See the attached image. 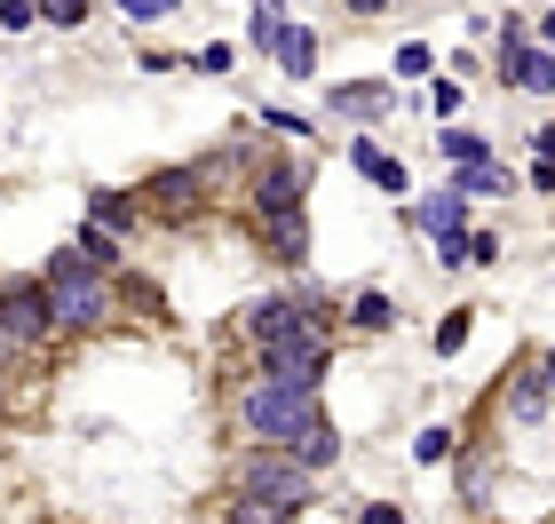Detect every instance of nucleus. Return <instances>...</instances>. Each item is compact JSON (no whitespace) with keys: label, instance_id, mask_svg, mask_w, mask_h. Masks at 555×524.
<instances>
[{"label":"nucleus","instance_id":"obj_1","mask_svg":"<svg viewBox=\"0 0 555 524\" xmlns=\"http://www.w3.org/2000/svg\"><path fill=\"white\" fill-rule=\"evenodd\" d=\"M238 493L246 501L231 509V524H270V516H301L310 509V469H301L286 445H255L238 461Z\"/></svg>","mask_w":555,"mask_h":524},{"label":"nucleus","instance_id":"obj_2","mask_svg":"<svg viewBox=\"0 0 555 524\" xmlns=\"http://www.w3.org/2000/svg\"><path fill=\"white\" fill-rule=\"evenodd\" d=\"M310 421H318V389H301V382H270V373H262V382L238 389V430L255 445H286V453H294Z\"/></svg>","mask_w":555,"mask_h":524},{"label":"nucleus","instance_id":"obj_3","mask_svg":"<svg viewBox=\"0 0 555 524\" xmlns=\"http://www.w3.org/2000/svg\"><path fill=\"white\" fill-rule=\"evenodd\" d=\"M40 294H48V310H56V327H104V310H112L104 270H95V263L80 255V246L48 255V270H40Z\"/></svg>","mask_w":555,"mask_h":524},{"label":"nucleus","instance_id":"obj_4","mask_svg":"<svg viewBox=\"0 0 555 524\" xmlns=\"http://www.w3.org/2000/svg\"><path fill=\"white\" fill-rule=\"evenodd\" d=\"M325 358H334V334H325L318 318H301L286 342H270V349H262V373H270V382H301V389H318V382H325Z\"/></svg>","mask_w":555,"mask_h":524},{"label":"nucleus","instance_id":"obj_5","mask_svg":"<svg viewBox=\"0 0 555 524\" xmlns=\"http://www.w3.org/2000/svg\"><path fill=\"white\" fill-rule=\"evenodd\" d=\"M198 207H207L198 167H167V175H151V183L135 191V215H159V222H191Z\"/></svg>","mask_w":555,"mask_h":524},{"label":"nucleus","instance_id":"obj_6","mask_svg":"<svg viewBox=\"0 0 555 524\" xmlns=\"http://www.w3.org/2000/svg\"><path fill=\"white\" fill-rule=\"evenodd\" d=\"M0 327H9V334H24V342H48V334H56V310H48V294L40 286H9V294H0Z\"/></svg>","mask_w":555,"mask_h":524},{"label":"nucleus","instance_id":"obj_7","mask_svg":"<svg viewBox=\"0 0 555 524\" xmlns=\"http://www.w3.org/2000/svg\"><path fill=\"white\" fill-rule=\"evenodd\" d=\"M508 56H500V80L508 88H524V95H555V56L547 48H532V40H500Z\"/></svg>","mask_w":555,"mask_h":524},{"label":"nucleus","instance_id":"obj_8","mask_svg":"<svg viewBox=\"0 0 555 524\" xmlns=\"http://www.w3.org/2000/svg\"><path fill=\"white\" fill-rule=\"evenodd\" d=\"M301 191H310V167H301V159H270V167L255 175V207H262V215L301 207Z\"/></svg>","mask_w":555,"mask_h":524},{"label":"nucleus","instance_id":"obj_9","mask_svg":"<svg viewBox=\"0 0 555 524\" xmlns=\"http://www.w3.org/2000/svg\"><path fill=\"white\" fill-rule=\"evenodd\" d=\"M262 48H270V64L286 72V80H310V72H318V33H310V24H278Z\"/></svg>","mask_w":555,"mask_h":524},{"label":"nucleus","instance_id":"obj_10","mask_svg":"<svg viewBox=\"0 0 555 524\" xmlns=\"http://www.w3.org/2000/svg\"><path fill=\"white\" fill-rule=\"evenodd\" d=\"M262 239H270V255L278 263H310V222H301V207H286V215H262Z\"/></svg>","mask_w":555,"mask_h":524},{"label":"nucleus","instance_id":"obj_11","mask_svg":"<svg viewBox=\"0 0 555 524\" xmlns=\"http://www.w3.org/2000/svg\"><path fill=\"white\" fill-rule=\"evenodd\" d=\"M452 191H461V199H500V191H516V175H508V167H500V159L485 152V159H461Z\"/></svg>","mask_w":555,"mask_h":524},{"label":"nucleus","instance_id":"obj_12","mask_svg":"<svg viewBox=\"0 0 555 524\" xmlns=\"http://www.w3.org/2000/svg\"><path fill=\"white\" fill-rule=\"evenodd\" d=\"M349 159H358V167H365V175H373V183H382L389 199H405V167H397V159H389L373 136H358V143H349Z\"/></svg>","mask_w":555,"mask_h":524},{"label":"nucleus","instance_id":"obj_13","mask_svg":"<svg viewBox=\"0 0 555 524\" xmlns=\"http://www.w3.org/2000/svg\"><path fill=\"white\" fill-rule=\"evenodd\" d=\"M461 207H468V199L444 183V191H428L421 207H413V222H421V231H437V239H444V231H461Z\"/></svg>","mask_w":555,"mask_h":524},{"label":"nucleus","instance_id":"obj_14","mask_svg":"<svg viewBox=\"0 0 555 524\" xmlns=\"http://www.w3.org/2000/svg\"><path fill=\"white\" fill-rule=\"evenodd\" d=\"M334 453H341V437H334V421H325V413H318V421H310V430H301V445H294V461H301V469H310V477H318V469H325V461H334Z\"/></svg>","mask_w":555,"mask_h":524},{"label":"nucleus","instance_id":"obj_15","mask_svg":"<svg viewBox=\"0 0 555 524\" xmlns=\"http://www.w3.org/2000/svg\"><path fill=\"white\" fill-rule=\"evenodd\" d=\"M95 231H112V239H128V231H135V199H119V191L104 199V191H95Z\"/></svg>","mask_w":555,"mask_h":524},{"label":"nucleus","instance_id":"obj_16","mask_svg":"<svg viewBox=\"0 0 555 524\" xmlns=\"http://www.w3.org/2000/svg\"><path fill=\"white\" fill-rule=\"evenodd\" d=\"M334 112H389V88H373V80H349V88H334Z\"/></svg>","mask_w":555,"mask_h":524},{"label":"nucleus","instance_id":"obj_17","mask_svg":"<svg viewBox=\"0 0 555 524\" xmlns=\"http://www.w3.org/2000/svg\"><path fill=\"white\" fill-rule=\"evenodd\" d=\"M389 64H397V80H428V72H437V48H428V40H405Z\"/></svg>","mask_w":555,"mask_h":524},{"label":"nucleus","instance_id":"obj_18","mask_svg":"<svg viewBox=\"0 0 555 524\" xmlns=\"http://www.w3.org/2000/svg\"><path fill=\"white\" fill-rule=\"evenodd\" d=\"M540 406H547V382H540V366L516 382V421H540Z\"/></svg>","mask_w":555,"mask_h":524},{"label":"nucleus","instance_id":"obj_19","mask_svg":"<svg viewBox=\"0 0 555 524\" xmlns=\"http://www.w3.org/2000/svg\"><path fill=\"white\" fill-rule=\"evenodd\" d=\"M349 318H358L365 334H382V327H389L397 310H389V294H358V310H349Z\"/></svg>","mask_w":555,"mask_h":524},{"label":"nucleus","instance_id":"obj_20","mask_svg":"<svg viewBox=\"0 0 555 524\" xmlns=\"http://www.w3.org/2000/svg\"><path fill=\"white\" fill-rule=\"evenodd\" d=\"M40 24V0H0V33H33Z\"/></svg>","mask_w":555,"mask_h":524},{"label":"nucleus","instance_id":"obj_21","mask_svg":"<svg viewBox=\"0 0 555 524\" xmlns=\"http://www.w3.org/2000/svg\"><path fill=\"white\" fill-rule=\"evenodd\" d=\"M40 16H48V24H64V33H72V24H88V0H40Z\"/></svg>","mask_w":555,"mask_h":524},{"label":"nucleus","instance_id":"obj_22","mask_svg":"<svg viewBox=\"0 0 555 524\" xmlns=\"http://www.w3.org/2000/svg\"><path fill=\"white\" fill-rule=\"evenodd\" d=\"M532 183H540V191H555V136H540V143H532Z\"/></svg>","mask_w":555,"mask_h":524},{"label":"nucleus","instance_id":"obj_23","mask_svg":"<svg viewBox=\"0 0 555 524\" xmlns=\"http://www.w3.org/2000/svg\"><path fill=\"white\" fill-rule=\"evenodd\" d=\"M468 327H476V318H468V310H452V318H444V327H437V349H444V358H452V349H461V342H468Z\"/></svg>","mask_w":555,"mask_h":524},{"label":"nucleus","instance_id":"obj_24","mask_svg":"<svg viewBox=\"0 0 555 524\" xmlns=\"http://www.w3.org/2000/svg\"><path fill=\"white\" fill-rule=\"evenodd\" d=\"M452 453V430H421L413 437V461H444Z\"/></svg>","mask_w":555,"mask_h":524},{"label":"nucleus","instance_id":"obj_25","mask_svg":"<svg viewBox=\"0 0 555 524\" xmlns=\"http://www.w3.org/2000/svg\"><path fill=\"white\" fill-rule=\"evenodd\" d=\"M444 152H452V159H485V136H468V128H452V136H444Z\"/></svg>","mask_w":555,"mask_h":524},{"label":"nucleus","instance_id":"obj_26","mask_svg":"<svg viewBox=\"0 0 555 524\" xmlns=\"http://www.w3.org/2000/svg\"><path fill=\"white\" fill-rule=\"evenodd\" d=\"M191 64H198V72H231L238 56H231V40H215V48H198V56H191Z\"/></svg>","mask_w":555,"mask_h":524},{"label":"nucleus","instance_id":"obj_27","mask_svg":"<svg viewBox=\"0 0 555 524\" xmlns=\"http://www.w3.org/2000/svg\"><path fill=\"white\" fill-rule=\"evenodd\" d=\"M119 9H128L135 24H159V16H175V0H119Z\"/></svg>","mask_w":555,"mask_h":524},{"label":"nucleus","instance_id":"obj_28","mask_svg":"<svg viewBox=\"0 0 555 524\" xmlns=\"http://www.w3.org/2000/svg\"><path fill=\"white\" fill-rule=\"evenodd\" d=\"M16 358H40V349L24 342V334H9V327H0V366H16Z\"/></svg>","mask_w":555,"mask_h":524},{"label":"nucleus","instance_id":"obj_29","mask_svg":"<svg viewBox=\"0 0 555 524\" xmlns=\"http://www.w3.org/2000/svg\"><path fill=\"white\" fill-rule=\"evenodd\" d=\"M389 9V0H349V16H382Z\"/></svg>","mask_w":555,"mask_h":524},{"label":"nucleus","instance_id":"obj_30","mask_svg":"<svg viewBox=\"0 0 555 524\" xmlns=\"http://www.w3.org/2000/svg\"><path fill=\"white\" fill-rule=\"evenodd\" d=\"M540 48H555V9H547V24H540Z\"/></svg>","mask_w":555,"mask_h":524},{"label":"nucleus","instance_id":"obj_31","mask_svg":"<svg viewBox=\"0 0 555 524\" xmlns=\"http://www.w3.org/2000/svg\"><path fill=\"white\" fill-rule=\"evenodd\" d=\"M540 382H547V389H555V358H540Z\"/></svg>","mask_w":555,"mask_h":524}]
</instances>
